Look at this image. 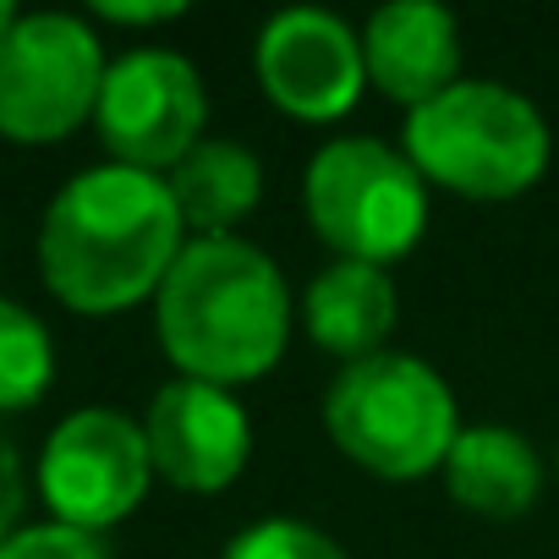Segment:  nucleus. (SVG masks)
<instances>
[{
  "instance_id": "nucleus-1",
  "label": "nucleus",
  "mask_w": 559,
  "mask_h": 559,
  "mask_svg": "<svg viewBox=\"0 0 559 559\" xmlns=\"http://www.w3.org/2000/svg\"><path fill=\"white\" fill-rule=\"evenodd\" d=\"M181 209L165 176L132 165H94L72 176L45 209L39 269L45 286L88 319L127 313L159 297L165 274L181 258Z\"/></svg>"
},
{
  "instance_id": "nucleus-2",
  "label": "nucleus",
  "mask_w": 559,
  "mask_h": 559,
  "mask_svg": "<svg viewBox=\"0 0 559 559\" xmlns=\"http://www.w3.org/2000/svg\"><path fill=\"white\" fill-rule=\"evenodd\" d=\"M165 357L198 384H252L292 341V292L280 263L241 236H198L154 297Z\"/></svg>"
},
{
  "instance_id": "nucleus-3",
  "label": "nucleus",
  "mask_w": 559,
  "mask_h": 559,
  "mask_svg": "<svg viewBox=\"0 0 559 559\" xmlns=\"http://www.w3.org/2000/svg\"><path fill=\"white\" fill-rule=\"evenodd\" d=\"M406 159L428 187L499 203L537 187V176L548 170V127L515 88L461 78L406 116Z\"/></svg>"
},
{
  "instance_id": "nucleus-4",
  "label": "nucleus",
  "mask_w": 559,
  "mask_h": 559,
  "mask_svg": "<svg viewBox=\"0 0 559 559\" xmlns=\"http://www.w3.org/2000/svg\"><path fill=\"white\" fill-rule=\"evenodd\" d=\"M324 428L346 461L373 477L412 483L444 466L461 439V412L450 384L406 352H379L346 362L324 395Z\"/></svg>"
},
{
  "instance_id": "nucleus-5",
  "label": "nucleus",
  "mask_w": 559,
  "mask_h": 559,
  "mask_svg": "<svg viewBox=\"0 0 559 559\" xmlns=\"http://www.w3.org/2000/svg\"><path fill=\"white\" fill-rule=\"evenodd\" d=\"M302 203L324 247L352 263H395L428 230V181L379 138H335L302 176Z\"/></svg>"
},
{
  "instance_id": "nucleus-6",
  "label": "nucleus",
  "mask_w": 559,
  "mask_h": 559,
  "mask_svg": "<svg viewBox=\"0 0 559 559\" xmlns=\"http://www.w3.org/2000/svg\"><path fill=\"white\" fill-rule=\"evenodd\" d=\"M105 50L83 17L34 12L0 39V138L61 143L94 110L105 88Z\"/></svg>"
},
{
  "instance_id": "nucleus-7",
  "label": "nucleus",
  "mask_w": 559,
  "mask_h": 559,
  "mask_svg": "<svg viewBox=\"0 0 559 559\" xmlns=\"http://www.w3.org/2000/svg\"><path fill=\"white\" fill-rule=\"evenodd\" d=\"M154 477V455H148V433L110 412V406H83L72 412L39 455V493L50 504V515L72 532H99L127 521Z\"/></svg>"
},
{
  "instance_id": "nucleus-8",
  "label": "nucleus",
  "mask_w": 559,
  "mask_h": 559,
  "mask_svg": "<svg viewBox=\"0 0 559 559\" xmlns=\"http://www.w3.org/2000/svg\"><path fill=\"white\" fill-rule=\"evenodd\" d=\"M94 121H99V138L116 154V165L159 176V170H176L203 143L209 94L187 56L132 50L105 72Z\"/></svg>"
},
{
  "instance_id": "nucleus-9",
  "label": "nucleus",
  "mask_w": 559,
  "mask_h": 559,
  "mask_svg": "<svg viewBox=\"0 0 559 559\" xmlns=\"http://www.w3.org/2000/svg\"><path fill=\"white\" fill-rule=\"evenodd\" d=\"M258 83L263 94L297 116V121H341L362 88H368V61H362V39L352 34V23H341L335 12L319 7H297L263 23L258 50H252Z\"/></svg>"
},
{
  "instance_id": "nucleus-10",
  "label": "nucleus",
  "mask_w": 559,
  "mask_h": 559,
  "mask_svg": "<svg viewBox=\"0 0 559 559\" xmlns=\"http://www.w3.org/2000/svg\"><path fill=\"white\" fill-rule=\"evenodd\" d=\"M148 455L154 472L181 488V493H219L241 477L247 455H252V417L247 406L219 390V384H198V379H176L154 395L148 406Z\"/></svg>"
},
{
  "instance_id": "nucleus-11",
  "label": "nucleus",
  "mask_w": 559,
  "mask_h": 559,
  "mask_svg": "<svg viewBox=\"0 0 559 559\" xmlns=\"http://www.w3.org/2000/svg\"><path fill=\"white\" fill-rule=\"evenodd\" d=\"M362 61H368V83L384 99L406 105V116H412L461 83L455 17L444 7H433V0H395V7L368 17Z\"/></svg>"
},
{
  "instance_id": "nucleus-12",
  "label": "nucleus",
  "mask_w": 559,
  "mask_h": 559,
  "mask_svg": "<svg viewBox=\"0 0 559 559\" xmlns=\"http://www.w3.org/2000/svg\"><path fill=\"white\" fill-rule=\"evenodd\" d=\"M395 280L379 263H352L335 258L302 297V319L308 335L341 357V362H368L384 352L390 330H395Z\"/></svg>"
},
{
  "instance_id": "nucleus-13",
  "label": "nucleus",
  "mask_w": 559,
  "mask_h": 559,
  "mask_svg": "<svg viewBox=\"0 0 559 559\" xmlns=\"http://www.w3.org/2000/svg\"><path fill=\"white\" fill-rule=\"evenodd\" d=\"M444 488L461 510L488 515V521H510V515L537 504L543 461L515 428L477 423V428H461L455 450L444 455Z\"/></svg>"
},
{
  "instance_id": "nucleus-14",
  "label": "nucleus",
  "mask_w": 559,
  "mask_h": 559,
  "mask_svg": "<svg viewBox=\"0 0 559 559\" xmlns=\"http://www.w3.org/2000/svg\"><path fill=\"white\" fill-rule=\"evenodd\" d=\"M165 181H170V198L181 209V225L198 236H230L263 198L258 154L230 143V138H203Z\"/></svg>"
},
{
  "instance_id": "nucleus-15",
  "label": "nucleus",
  "mask_w": 559,
  "mask_h": 559,
  "mask_svg": "<svg viewBox=\"0 0 559 559\" xmlns=\"http://www.w3.org/2000/svg\"><path fill=\"white\" fill-rule=\"evenodd\" d=\"M56 379V352L50 330L23 308L0 297V412H23L34 406Z\"/></svg>"
},
{
  "instance_id": "nucleus-16",
  "label": "nucleus",
  "mask_w": 559,
  "mask_h": 559,
  "mask_svg": "<svg viewBox=\"0 0 559 559\" xmlns=\"http://www.w3.org/2000/svg\"><path fill=\"white\" fill-rule=\"evenodd\" d=\"M225 559H352L324 526L313 521H292V515H269L241 526L225 543Z\"/></svg>"
},
{
  "instance_id": "nucleus-17",
  "label": "nucleus",
  "mask_w": 559,
  "mask_h": 559,
  "mask_svg": "<svg viewBox=\"0 0 559 559\" xmlns=\"http://www.w3.org/2000/svg\"><path fill=\"white\" fill-rule=\"evenodd\" d=\"M0 559H105V548L88 532H72L61 521L50 526H23L0 543Z\"/></svg>"
},
{
  "instance_id": "nucleus-18",
  "label": "nucleus",
  "mask_w": 559,
  "mask_h": 559,
  "mask_svg": "<svg viewBox=\"0 0 559 559\" xmlns=\"http://www.w3.org/2000/svg\"><path fill=\"white\" fill-rule=\"evenodd\" d=\"M94 17H105L116 28H154V23H176L181 7H176V0H148V7H143V0H99Z\"/></svg>"
},
{
  "instance_id": "nucleus-19",
  "label": "nucleus",
  "mask_w": 559,
  "mask_h": 559,
  "mask_svg": "<svg viewBox=\"0 0 559 559\" xmlns=\"http://www.w3.org/2000/svg\"><path fill=\"white\" fill-rule=\"evenodd\" d=\"M17 515H23V461H17L12 439L0 433V543L17 532Z\"/></svg>"
},
{
  "instance_id": "nucleus-20",
  "label": "nucleus",
  "mask_w": 559,
  "mask_h": 559,
  "mask_svg": "<svg viewBox=\"0 0 559 559\" xmlns=\"http://www.w3.org/2000/svg\"><path fill=\"white\" fill-rule=\"evenodd\" d=\"M12 23H17V12L7 7V0H0V39H7V34H12Z\"/></svg>"
}]
</instances>
